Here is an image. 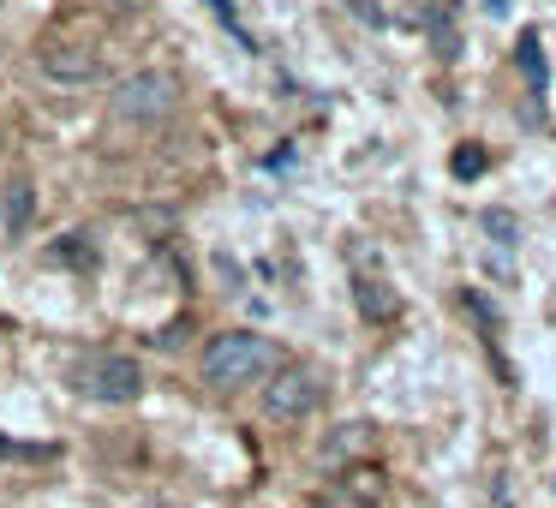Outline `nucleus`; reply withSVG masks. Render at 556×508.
<instances>
[{"mask_svg":"<svg viewBox=\"0 0 556 508\" xmlns=\"http://www.w3.org/2000/svg\"><path fill=\"white\" fill-rule=\"evenodd\" d=\"M276 371H281V347L269 335H257V329H222V335H210L204 359H198V377L210 389H222V395L269 383Z\"/></svg>","mask_w":556,"mask_h":508,"instance_id":"obj_1","label":"nucleus"},{"mask_svg":"<svg viewBox=\"0 0 556 508\" xmlns=\"http://www.w3.org/2000/svg\"><path fill=\"white\" fill-rule=\"evenodd\" d=\"M180 97H186V85L168 73V66H144V73H132V78H121V85H114L109 114H114V126L150 132V126H162V120H174V114H180Z\"/></svg>","mask_w":556,"mask_h":508,"instance_id":"obj_2","label":"nucleus"},{"mask_svg":"<svg viewBox=\"0 0 556 508\" xmlns=\"http://www.w3.org/2000/svg\"><path fill=\"white\" fill-rule=\"evenodd\" d=\"M73 389L97 407H132L144 395V365L132 353H114V347H97L73 365Z\"/></svg>","mask_w":556,"mask_h":508,"instance_id":"obj_3","label":"nucleus"},{"mask_svg":"<svg viewBox=\"0 0 556 508\" xmlns=\"http://www.w3.org/2000/svg\"><path fill=\"white\" fill-rule=\"evenodd\" d=\"M317 407H324V377L312 365H281L264 383V419H276V424H300Z\"/></svg>","mask_w":556,"mask_h":508,"instance_id":"obj_4","label":"nucleus"},{"mask_svg":"<svg viewBox=\"0 0 556 508\" xmlns=\"http://www.w3.org/2000/svg\"><path fill=\"white\" fill-rule=\"evenodd\" d=\"M37 73L49 85H66V90H90L109 78V61H102L97 42H42L37 49Z\"/></svg>","mask_w":556,"mask_h":508,"instance_id":"obj_5","label":"nucleus"},{"mask_svg":"<svg viewBox=\"0 0 556 508\" xmlns=\"http://www.w3.org/2000/svg\"><path fill=\"white\" fill-rule=\"evenodd\" d=\"M383 496H389L383 467H371V460H353V467H341L336 479L317 491V508H383Z\"/></svg>","mask_w":556,"mask_h":508,"instance_id":"obj_6","label":"nucleus"},{"mask_svg":"<svg viewBox=\"0 0 556 508\" xmlns=\"http://www.w3.org/2000/svg\"><path fill=\"white\" fill-rule=\"evenodd\" d=\"M365 443H371V424H359V419H353V424H336V431L317 443V460H324V467H341V460H353Z\"/></svg>","mask_w":556,"mask_h":508,"instance_id":"obj_7","label":"nucleus"},{"mask_svg":"<svg viewBox=\"0 0 556 508\" xmlns=\"http://www.w3.org/2000/svg\"><path fill=\"white\" fill-rule=\"evenodd\" d=\"M353 293H359V312L371 317V323H389V317L401 312V293L389 288L383 276H359V281H353Z\"/></svg>","mask_w":556,"mask_h":508,"instance_id":"obj_8","label":"nucleus"},{"mask_svg":"<svg viewBox=\"0 0 556 508\" xmlns=\"http://www.w3.org/2000/svg\"><path fill=\"white\" fill-rule=\"evenodd\" d=\"M30 204H37V192H30V174H13V180H7V192H0V209H7V233H13V240H25Z\"/></svg>","mask_w":556,"mask_h":508,"instance_id":"obj_9","label":"nucleus"},{"mask_svg":"<svg viewBox=\"0 0 556 508\" xmlns=\"http://www.w3.org/2000/svg\"><path fill=\"white\" fill-rule=\"evenodd\" d=\"M479 228L491 233L496 245H520V216L515 209H479Z\"/></svg>","mask_w":556,"mask_h":508,"instance_id":"obj_10","label":"nucleus"},{"mask_svg":"<svg viewBox=\"0 0 556 508\" xmlns=\"http://www.w3.org/2000/svg\"><path fill=\"white\" fill-rule=\"evenodd\" d=\"M520 61H527V78H532V90H544V61H539V37H520Z\"/></svg>","mask_w":556,"mask_h":508,"instance_id":"obj_11","label":"nucleus"},{"mask_svg":"<svg viewBox=\"0 0 556 508\" xmlns=\"http://www.w3.org/2000/svg\"><path fill=\"white\" fill-rule=\"evenodd\" d=\"M479 168H484V156H479V150H460V156H455V174H460V180H472Z\"/></svg>","mask_w":556,"mask_h":508,"instance_id":"obj_12","label":"nucleus"},{"mask_svg":"<svg viewBox=\"0 0 556 508\" xmlns=\"http://www.w3.org/2000/svg\"><path fill=\"white\" fill-rule=\"evenodd\" d=\"M109 7H114V13H144L150 0H109Z\"/></svg>","mask_w":556,"mask_h":508,"instance_id":"obj_13","label":"nucleus"},{"mask_svg":"<svg viewBox=\"0 0 556 508\" xmlns=\"http://www.w3.org/2000/svg\"><path fill=\"white\" fill-rule=\"evenodd\" d=\"M150 508H174V503H150Z\"/></svg>","mask_w":556,"mask_h":508,"instance_id":"obj_14","label":"nucleus"}]
</instances>
